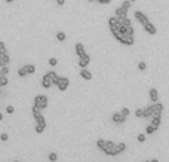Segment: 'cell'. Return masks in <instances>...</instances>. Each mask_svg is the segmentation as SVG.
I'll return each instance as SVG.
<instances>
[{
	"label": "cell",
	"mask_w": 169,
	"mask_h": 162,
	"mask_svg": "<svg viewBox=\"0 0 169 162\" xmlns=\"http://www.w3.org/2000/svg\"><path fill=\"white\" fill-rule=\"evenodd\" d=\"M142 27H144V30L148 33V34H151V36H154L156 34V33H157V28H156V25L153 24V22H145L144 25H142Z\"/></svg>",
	"instance_id": "obj_7"
},
{
	"label": "cell",
	"mask_w": 169,
	"mask_h": 162,
	"mask_svg": "<svg viewBox=\"0 0 169 162\" xmlns=\"http://www.w3.org/2000/svg\"><path fill=\"white\" fill-rule=\"evenodd\" d=\"M58 64V59L55 58V57H52V58H49V65H52V67H55Z\"/></svg>",
	"instance_id": "obj_36"
},
{
	"label": "cell",
	"mask_w": 169,
	"mask_h": 162,
	"mask_svg": "<svg viewBox=\"0 0 169 162\" xmlns=\"http://www.w3.org/2000/svg\"><path fill=\"white\" fill-rule=\"evenodd\" d=\"M131 5H132V2H129V0H125V2L120 5L122 7H123V9H126V11H129L131 9Z\"/></svg>",
	"instance_id": "obj_31"
},
{
	"label": "cell",
	"mask_w": 169,
	"mask_h": 162,
	"mask_svg": "<svg viewBox=\"0 0 169 162\" xmlns=\"http://www.w3.org/2000/svg\"><path fill=\"white\" fill-rule=\"evenodd\" d=\"M105 155H108V156H117V152H116V143L114 141H107L105 140V149L102 150Z\"/></svg>",
	"instance_id": "obj_2"
},
{
	"label": "cell",
	"mask_w": 169,
	"mask_h": 162,
	"mask_svg": "<svg viewBox=\"0 0 169 162\" xmlns=\"http://www.w3.org/2000/svg\"><path fill=\"white\" fill-rule=\"evenodd\" d=\"M0 72H2L5 76H7L9 72H11V69H9V65H3V67H0Z\"/></svg>",
	"instance_id": "obj_34"
},
{
	"label": "cell",
	"mask_w": 169,
	"mask_h": 162,
	"mask_svg": "<svg viewBox=\"0 0 169 162\" xmlns=\"http://www.w3.org/2000/svg\"><path fill=\"white\" fill-rule=\"evenodd\" d=\"M80 78L85 79V80H91L92 79V73L89 72L88 69H82V70H80Z\"/></svg>",
	"instance_id": "obj_14"
},
{
	"label": "cell",
	"mask_w": 169,
	"mask_h": 162,
	"mask_svg": "<svg viewBox=\"0 0 169 162\" xmlns=\"http://www.w3.org/2000/svg\"><path fill=\"white\" fill-rule=\"evenodd\" d=\"M13 112H15L13 106H7V107H6V113H7V115H12Z\"/></svg>",
	"instance_id": "obj_40"
},
{
	"label": "cell",
	"mask_w": 169,
	"mask_h": 162,
	"mask_svg": "<svg viewBox=\"0 0 169 162\" xmlns=\"http://www.w3.org/2000/svg\"><path fill=\"white\" fill-rule=\"evenodd\" d=\"M44 128H46V125H42V124H36V132L37 134H42L44 131Z\"/></svg>",
	"instance_id": "obj_26"
},
{
	"label": "cell",
	"mask_w": 169,
	"mask_h": 162,
	"mask_svg": "<svg viewBox=\"0 0 169 162\" xmlns=\"http://www.w3.org/2000/svg\"><path fill=\"white\" fill-rule=\"evenodd\" d=\"M76 54H77V57H82L83 54H86L85 52V46L82 43H76Z\"/></svg>",
	"instance_id": "obj_18"
},
{
	"label": "cell",
	"mask_w": 169,
	"mask_h": 162,
	"mask_svg": "<svg viewBox=\"0 0 169 162\" xmlns=\"http://www.w3.org/2000/svg\"><path fill=\"white\" fill-rule=\"evenodd\" d=\"M9 83V79H7V76H5L2 72H0V88H3L6 86V85Z\"/></svg>",
	"instance_id": "obj_19"
},
{
	"label": "cell",
	"mask_w": 169,
	"mask_h": 162,
	"mask_svg": "<svg viewBox=\"0 0 169 162\" xmlns=\"http://www.w3.org/2000/svg\"><path fill=\"white\" fill-rule=\"evenodd\" d=\"M122 45L125 46H132L133 45V36H129V34H123V37L119 40Z\"/></svg>",
	"instance_id": "obj_9"
},
{
	"label": "cell",
	"mask_w": 169,
	"mask_h": 162,
	"mask_svg": "<svg viewBox=\"0 0 169 162\" xmlns=\"http://www.w3.org/2000/svg\"><path fill=\"white\" fill-rule=\"evenodd\" d=\"M153 106V110H154V116H162V112H163V104L160 101H156V103H151Z\"/></svg>",
	"instance_id": "obj_8"
},
{
	"label": "cell",
	"mask_w": 169,
	"mask_h": 162,
	"mask_svg": "<svg viewBox=\"0 0 169 162\" xmlns=\"http://www.w3.org/2000/svg\"><path fill=\"white\" fill-rule=\"evenodd\" d=\"M65 5V0H57V6H64Z\"/></svg>",
	"instance_id": "obj_43"
},
{
	"label": "cell",
	"mask_w": 169,
	"mask_h": 162,
	"mask_svg": "<svg viewBox=\"0 0 169 162\" xmlns=\"http://www.w3.org/2000/svg\"><path fill=\"white\" fill-rule=\"evenodd\" d=\"M65 39H67V34H65L64 31H58V33H57V40H58V42H64Z\"/></svg>",
	"instance_id": "obj_22"
},
{
	"label": "cell",
	"mask_w": 169,
	"mask_h": 162,
	"mask_svg": "<svg viewBox=\"0 0 169 162\" xmlns=\"http://www.w3.org/2000/svg\"><path fill=\"white\" fill-rule=\"evenodd\" d=\"M142 162H148V161H142Z\"/></svg>",
	"instance_id": "obj_50"
},
{
	"label": "cell",
	"mask_w": 169,
	"mask_h": 162,
	"mask_svg": "<svg viewBox=\"0 0 169 162\" xmlns=\"http://www.w3.org/2000/svg\"><path fill=\"white\" fill-rule=\"evenodd\" d=\"M48 103H49V98H48L46 95H43V94L34 97V106H37V107L42 109V110H44V109L48 107Z\"/></svg>",
	"instance_id": "obj_1"
},
{
	"label": "cell",
	"mask_w": 169,
	"mask_h": 162,
	"mask_svg": "<svg viewBox=\"0 0 169 162\" xmlns=\"http://www.w3.org/2000/svg\"><path fill=\"white\" fill-rule=\"evenodd\" d=\"M133 16H135V20L141 24V25H144L145 22H148L150 20H148V16L144 14V12H141V11H137L135 14H133Z\"/></svg>",
	"instance_id": "obj_5"
},
{
	"label": "cell",
	"mask_w": 169,
	"mask_h": 162,
	"mask_svg": "<svg viewBox=\"0 0 169 162\" xmlns=\"http://www.w3.org/2000/svg\"><path fill=\"white\" fill-rule=\"evenodd\" d=\"M120 113H122V115H123V116H126V117H128V116H129V113H131V112H129V109H128V107H123V109H122V110H120Z\"/></svg>",
	"instance_id": "obj_39"
},
{
	"label": "cell",
	"mask_w": 169,
	"mask_h": 162,
	"mask_svg": "<svg viewBox=\"0 0 169 162\" xmlns=\"http://www.w3.org/2000/svg\"><path fill=\"white\" fill-rule=\"evenodd\" d=\"M55 85L58 86L59 91H65V89L68 88V85H70V79L65 78V76H59V79H58V82H57Z\"/></svg>",
	"instance_id": "obj_3"
},
{
	"label": "cell",
	"mask_w": 169,
	"mask_h": 162,
	"mask_svg": "<svg viewBox=\"0 0 169 162\" xmlns=\"http://www.w3.org/2000/svg\"><path fill=\"white\" fill-rule=\"evenodd\" d=\"M111 121H113L116 125H122V124L126 122V116H123L120 112H116V113L111 115Z\"/></svg>",
	"instance_id": "obj_4"
},
{
	"label": "cell",
	"mask_w": 169,
	"mask_h": 162,
	"mask_svg": "<svg viewBox=\"0 0 169 162\" xmlns=\"http://www.w3.org/2000/svg\"><path fill=\"white\" fill-rule=\"evenodd\" d=\"M48 74H49V78L52 79L53 85H55V83L58 82V79H59V76H58V73H57V72H48Z\"/></svg>",
	"instance_id": "obj_20"
},
{
	"label": "cell",
	"mask_w": 169,
	"mask_h": 162,
	"mask_svg": "<svg viewBox=\"0 0 169 162\" xmlns=\"http://www.w3.org/2000/svg\"><path fill=\"white\" fill-rule=\"evenodd\" d=\"M133 33H135V30H133V27L131 25V27L126 28V31H125V34H129V36H133Z\"/></svg>",
	"instance_id": "obj_37"
},
{
	"label": "cell",
	"mask_w": 169,
	"mask_h": 162,
	"mask_svg": "<svg viewBox=\"0 0 169 162\" xmlns=\"http://www.w3.org/2000/svg\"><path fill=\"white\" fill-rule=\"evenodd\" d=\"M52 85H53V82H52V79L49 78V74L46 73V74H44L43 78H42V86H43L44 89H49Z\"/></svg>",
	"instance_id": "obj_10"
},
{
	"label": "cell",
	"mask_w": 169,
	"mask_h": 162,
	"mask_svg": "<svg viewBox=\"0 0 169 162\" xmlns=\"http://www.w3.org/2000/svg\"><path fill=\"white\" fill-rule=\"evenodd\" d=\"M148 162H160V161H159V159H150Z\"/></svg>",
	"instance_id": "obj_44"
},
{
	"label": "cell",
	"mask_w": 169,
	"mask_h": 162,
	"mask_svg": "<svg viewBox=\"0 0 169 162\" xmlns=\"http://www.w3.org/2000/svg\"><path fill=\"white\" fill-rule=\"evenodd\" d=\"M145 69H147V64H145L144 61H141V63H138V70H139V72H144Z\"/></svg>",
	"instance_id": "obj_35"
},
{
	"label": "cell",
	"mask_w": 169,
	"mask_h": 162,
	"mask_svg": "<svg viewBox=\"0 0 169 162\" xmlns=\"http://www.w3.org/2000/svg\"><path fill=\"white\" fill-rule=\"evenodd\" d=\"M18 76H20V78H25V76H28V73H27V70H25V67H21V69L18 70Z\"/></svg>",
	"instance_id": "obj_30"
},
{
	"label": "cell",
	"mask_w": 169,
	"mask_h": 162,
	"mask_svg": "<svg viewBox=\"0 0 169 162\" xmlns=\"http://www.w3.org/2000/svg\"><path fill=\"white\" fill-rule=\"evenodd\" d=\"M48 158H49L50 162H57V159H58V153H57V152H50Z\"/></svg>",
	"instance_id": "obj_27"
},
{
	"label": "cell",
	"mask_w": 169,
	"mask_h": 162,
	"mask_svg": "<svg viewBox=\"0 0 169 162\" xmlns=\"http://www.w3.org/2000/svg\"><path fill=\"white\" fill-rule=\"evenodd\" d=\"M2 121H3V115H2V113H0V122H2Z\"/></svg>",
	"instance_id": "obj_46"
},
{
	"label": "cell",
	"mask_w": 169,
	"mask_h": 162,
	"mask_svg": "<svg viewBox=\"0 0 169 162\" xmlns=\"http://www.w3.org/2000/svg\"><path fill=\"white\" fill-rule=\"evenodd\" d=\"M160 119H162V116H153V117L150 119V124L153 125V126L156 128V130L160 126Z\"/></svg>",
	"instance_id": "obj_16"
},
{
	"label": "cell",
	"mask_w": 169,
	"mask_h": 162,
	"mask_svg": "<svg viewBox=\"0 0 169 162\" xmlns=\"http://www.w3.org/2000/svg\"><path fill=\"white\" fill-rule=\"evenodd\" d=\"M36 124L46 125V119H44V116H43V115H40V116H37V117H36Z\"/></svg>",
	"instance_id": "obj_28"
},
{
	"label": "cell",
	"mask_w": 169,
	"mask_h": 162,
	"mask_svg": "<svg viewBox=\"0 0 169 162\" xmlns=\"http://www.w3.org/2000/svg\"><path fill=\"white\" fill-rule=\"evenodd\" d=\"M153 116H154V110H153V106L150 104L148 107L144 109V115H142V117L144 119H151Z\"/></svg>",
	"instance_id": "obj_12"
},
{
	"label": "cell",
	"mask_w": 169,
	"mask_h": 162,
	"mask_svg": "<svg viewBox=\"0 0 169 162\" xmlns=\"http://www.w3.org/2000/svg\"><path fill=\"white\" fill-rule=\"evenodd\" d=\"M100 5H108V3H111V0H96Z\"/></svg>",
	"instance_id": "obj_42"
},
{
	"label": "cell",
	"mask_w": 169,
	"mask_h": 162,
	"mask_svg": "<svg viewBox=\"0 0 169 162\" xmlns=\"http://www.w3.org/2000/svg\"><path fill=\"white\" fill-rule=\"evenodd\" d=\"M0 140H2V141H7V140H9V135L5 134V132H3V134H0Z\"/></svg>",
	"instance_id": "obj_41"
},
{
	"label": "cell",
	"mask_w": 169,
	"mask_h": 162,
	"mask_svg": "<svg viewBox=\"0 0 169 162\" xmlns=\"http://www.w3.org/2000/svg\"><path fill=\"white\" fill-rule=\"evenodd\" d=\"M5 2H6V3H12V2H13V0H5Z\"/></svg>",
	"instance_id": "obj_45"
},
{
	"label": "cell",
	"mask_w": 169,
	"mask_h": 162,
	"mask_svg": "<svg viewBox=\"0 0 169 162\" xmlns=\"http://www.w3.org/2000/svg\"><path fill=\"white\" fill-rule=\"evenodd\" d=\"M24 67H25V70H27V73H28V74H33L36 72V67L33 64H25Z\"/></svg>",
	"instance_id": "obj_24"
},
{
	"label": "cell",
	"mask_w": 169,
	"mask_h": 162,
	"mask_svg": "<svg viewBox=\"0 0 169 162\" xmlns=\"http://www.w3.org/2000/svg\"><path fill=\"white\" fill-rule=\"evenodd\" d=\"M114 16H117V18H126L128 16V11L126 9H123V7H117V9L114 11Z\"/></svg>",
	"instance_id": "obj_13"
},
{
	"label": "cell",
	"mask_w": 169,
	"mask_h": 162,
	"mask_svg": "<svg viewBox=\"0 0 169 162\" xmlns=\"http://www.w3.org/2000/svg\"><path fill=\"white\" fill-rule=\"evenodd\" d=\"M96 147L100 149L101 152L105 149V140H102V138H100V140H96Z\"/></svg>",
	"instance_id": "obj_23"
},
{
	"label": "cell",
	"mask_w": 169,
	"mask_h": 162,
	"mask_svg": "<svg viewBox=\"0 0 169 162\" xmlns=\"http://www.w3.org/2000/svg\"><path fill=\"white\" fill-rule=\"evenodd\" d=\"M88 2H95V0H88Z\"/></svg>",
	"instance_id": "obj_49"
},
{
	"label": "cell",
	"mask_w": 169,
	"mask_h": 162,
	"mask_svg": "<svg viewBox=\"0 0 169 162\" xmlns=\"http://www.w3.org/2000/svg\"><path fill=\"white\" fill-rule=\"evenodd\" d=\"M89 63H91V57L88 54H83L82 57H79V65L82 67V69H86L89 65Z\"/></svg>",
	"instance_id": "obj_6"
},
{
	"label": "cell",
	"mask_w": 169,
	"mask_h": 162,
	"mask_svg": "<svg viewBox=\"0 0 169 162\" xmlns=\"http://www.w3.org/2000/svg\"><path fill=\"white\" fill-rule=\"evenodd\" d=\"M116 24H117V16H111L108 20V27H114Z\"/></svg>",
	"instance_id": "obj_32"
},
{
	"label": "cell",
	"mask_w": 169,
	"mask_h": 162,
	"mask_svg": "<svg viewBox=\"0 0 169 162\" xmlns=\"http://www.w3.org/2000/svg\"><path fill=\"white\" fill-rule=\"evenodd\" d=\"M13 162H20V161H13Z\"/></svg>",
	"instance_id": "obj_51"
},
{
	"label": "cell",
	"mask_w": 169,
	"mask_h": 162,
	"mask_svg": "<svg viewBox=\"0 0 169 162\" xmlns=\"http://www.w3.org/2000/svg\"><path fill=\"white\" fill-rule=\"evenodd\" d=\"M148 97H150V101H151V103H156V101H159V92H157V89H156V88H150Z\"/></svg>",
	"instance_id": "obj_11"
},
{
	"label": "cell",
	"mask_w": 169,
	"mask_h": 162,
	"mask_svg": "<svg viewBox=\"0 0 169 162\" xmlns=\"http://www.w3.org/2000/svg\"><path fill=\"white\" fill-rule=\"evenodd\" d=\"M125 150H126V143H123V141L116 143V152H117V155L119 153H123Z\"/></svg>",
	"instance_id": "obj_17"
},
{
	"label": "cell",
	"mask_w": 169,
	"mask_h": 162,
	"mask_svg": "<svg viewBox=\"0 0 169 162\" xmlns=\"http://www.w3.org/2000/svg\"><path fill=\"white\" fill-rule=\"evenodd\" d=\"M129 2H132V3H133V2H137V0H129Z\"/></svg>",
	"instance_id": "obj_48"
},
{
	"label": "cell",
	"mask_w": 169,
	"mask_h": 162,
	"mask_svg": "<svg viewBox=\"0 0 169 162\" xmlns=\"http://www.w3.org/2000/svg\"><path fill=\"white\" fill-rule=\"evenodd\" d=\"M142 115H144V109H137L135 110V116L137 117H142Z\"/></svg>",
	"instance_id": "obj_38"
},
{
	"label": "cell",
	"mask_w": 169,
	"mask_h": 162,
	"mask_svg": "<svg viewBox=\"0 0 169 162\" xmlns=\"http://www.w3.org/2000/svg\"><path fill=\"white\" fill-rule=\"evenodd\" d=\"M0 97H2V88H0Z\"/></svg>",
	"instance_id": "obj_47"
},
{
	"label": "cell",
	"mask_w": 169,
	"mask_h": 162,
	"mask_svg": "<svg viewBox=\"0 0 169 162\" xmlns=\"http://www.w3.org/2000/svg\"><path fill=\"white\" fill-rule=\"evenodd\" d=\"M3 54H7V51H6V45H5V42H3V40H0V55H3Z\"/></svg>",
	"instance_id": "obj_29"
},
{
	"label": "cell",
	"mask_w": 169,
	"mask_h": 162,
	"mask_svg": "<svg viewBox=\"0 0 169 162\" xmlns=\"http://www.w3.org/2000/svg\"><path fill=\"white\" fill-rule=\"evenodd\" d=\"M9 63H11V57H9V54H3V55H0V67H3V65H9Z\"/></svg>",
	"instance_id": "obj_15"
},
{
	"label": "cell",
	"mask_w": 169,
	"mask_h": 162,
	"mask_svg": "<svg viewBox=\"0 0 169 162\" xmlns=\"http://www.w3.org/2000/svg\"><path fill=\"white\" fill-rule=\"evenodd\" d=\"M31 112H33V116H34V119H36L37 116H40V115H42V109H39L37 106H33Z\"/></svg>",
	"instance_id": "obj_21"
},
{
	"label": "cell",
	"mask_w": 169,
	"mask_h": 162,
	"mask_svg": "<svg viewBox=\"0 0 169 162\" xmlns=\"http://www.w3.org/2000/svg\"><path fill=\"white\" fill-rule=\"evenodd\" d=\"M156 131H157V130H156V128H154L153 125H151V124H150V125H147V128H145V134H147V135H150V134H154Z\"/></svg>",
	"instance_id": "obj_25"
},
{
	"label": "cell",
	"mask_w": 169,
	"mask_h": 162,
	"mask_svg": "<svg viewBox=\"0 0 169 162\" xmlns=\"http://www.w3.org/2000/svg\"><path fill=\"white\" fill-rule=\"evenodd\" d=\"M137 140H138V143H144L147 140V134H138Z\"/></svg>",
	"instance_id": "obj_33"
}]
</instances>
